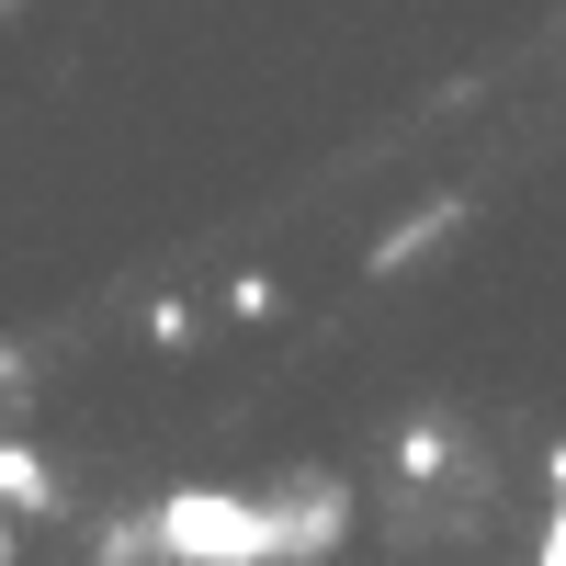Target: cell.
<instances>
[{"instance_id": "8", "label": "cell", "mask_w": 566, "mask_h": 566, "mask_svg": "<svg viewBox=\"0 0 566 566\" xmlns=\"http://www.w3.org/2000/svg\"><path fill=\"white\" fill-rule=\"evenodd\" d=\"M533 566H566V499H555V533H544V555Z\"/></svg>"}, {"instance_id": "3", "label": "cell", "mask_w": 566, "mask_h": 566, "mask_svg": "<svg viewBox=\"0 0 566 566\" xmlns=\"http://www.w3.org/2000/svg\"><path fill=\"white\" fill-rule=\"evenodd\" d=\"M45 499H57V476H45V453H34V442H12V431H0V510H23V522H34Z\"/></svg>"}, {"instance_id": "5", "label": "cell", "mask_w": 566, "mask_h": 566, "mask_svg": "<svg viewBox=\"0 0 566 566\" xmlns=\"http://www.w3.org/2000/svg\"><path fill=\"white\" fill-rule=\"evenodd\" d=\"M91 566H159V533H148V522H103Z\"/></svg>"}, {"instance_id": "2", "label": "cell", "mask_w": 566, "mask_h": 566, "mask_svg": "<svg viewBox=\"0 0 566 566\" xmlns=\"http://www.w3.org/2000/svg\"><path fill=\"white\" fill-rule=\"evenodd\" d=\"M453 227H464V205H419L408 227H386V239H374V272H408L419 250H442V239H453Z\"/></svg>"}, {"instance_id": "11", "label": "cell", "mask_w": 566, "mask_h": 566, "mask_svg": "<svg viewBox=\"0 0 566 566\" xmlns=\"http://www.w3.org/2000/svg\"><path fill=\"white\" fill-rule=\"evenodd\" d=\"M0 555H12V544H0Z\"/></svg>"}, {"instance_id": "7", "label": "cell", "mask_w": 566, "mask_h": 566, "mask_svg": "<svg viewBox=\"0 0 566 566\" xmlns=\"http://www.w3.org/2000/svg\"><path fill=\"white\" fill-rule=\"evenodd\" d=\"M23 386H34V363H23L12 340H0V397H23Z\"/></svg>"}, {"instance_id": "9", "label": "cell", "mask_w": 566, "mask_h": 566, "mask_svg": "<svg viewBox=\"0 0 566 566\" xmlns=\"http://www.w3.org/2000/svg\"><path fill=\"white\" fill-rule=\"evenodd\" d=\"M555 499H566V442H555Z\"/></svg>"}, {"instance_id": "4", "label": "cell", "mask_w": 566, "mask_h": 566, "mask_svg": "<svg viewBox=\"0 0 566 566\" xmlns=\"http://www.w3.org/2000/svg\"><path fill=\"white\" fill-rule=\"evenodd\" d=\"M397 476H408V488L453 476V431H442V419H408V431H397Z\"/></svg>"}, {"instance_id": "1", "label": "cell", "mask_w": 566, "mask_h": 566, "mask_svg": "<svg viewBox=\"0 0 566 566\" xmlns=\"http://www.w3.org/2000/svg\"><path fill=\"white\" fill-rule=\"evenodd\" d=\"M148 533L170 566H317L328 544H340V488H306V510L283 499H227V488H170L148 510Z\"/></svg>"}, {"instance_id": "10", "label": "cell", "mask_w": 566, "mask_h": 566, "mask_svg": "<svg viewBox=\"0 0 566 566\" xmlns=\"http://www.w3.org/2000/svg\"><path fill=\"white\" fill-rule=\"evenodd\" d=\"M0 12H12V0H0Z\"/></svg>"}, {"instance_id": "6", "label": "cell", "mask_w": 566, "mask_h": 566, "mask_svg": "<svg viewBox=\"0 0 566 566\" xmlns=\"http://www.w3.org/2000/svg\"><path fill=\"white\" fill-rule=\"evenodd\" d=\"M148 340H159V352H181V340H193V306L159 295V306H148Z\"/></svg>"}]
</instances>
